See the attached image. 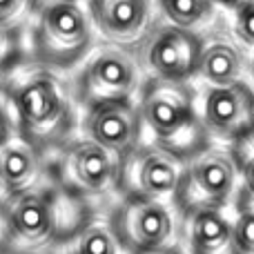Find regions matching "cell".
Segmentation results:
<instances>
[{
    "instance_id": "obj_1",
    "label": "cell",
    "mask_w": 254,
    "mask_h": 254,
    "mask_svg": "<svg viewBox=\"0 0 254 254\" xmlns=\"http://www.w3.org/2000/svg\"><path fill=\"white\" fill-rule=\"evenodd\" d=\"M0 89L16 134L36 149L52 156L74 138L78 105L63 74L27 58L0 80Z\"/></svg>"
},
{
    "instance_id": "obj_2",
    "label": "cell",
    "mask_w": 254,
    "mask_h": 254,
    "mask_svg": "<svg viewBox=\"0 0 254 254\" xmlns=\"http://www.w3.org/2000/svg\"><path fill=\"white\" fill-rule=\"evenodd\" d=\"M92 216V203L63 192L47 179L0 203V252L47 254L67 246Z\"/></svg>"
},
{
    "instance_id": "obj_3",
    "label": "cell",
    "mask_w": 254,
    "mask_h": 254,
    "mask_svg": "<svg viewBox=\"0 0 254 254\" xmlns=\"http://www.w3.org/2000/svg\"><path fill=\"white\" fill-rule=\"evenodd\" d=\"M136 107L143 129L154 136V145L174 154L183 163L210 147V136L194 107V96L183 83L147 80Z\"/></svg>"
},
{
    "instance_id": "obj_4",
    "label": "cell",
    "mask_w": 254,
    "mask_h": 254,
    "mask_svg": "<svg viewBox=\"0 0 254 254\" xmlns=\"http://www.w3.org/2000/svg\"><path fill=\"white\" fill-rule=\"evenodd\" d=\"M94 38L85 0H40L34 9L27 58L63 74L80 67L94 49Z\"/></svg>"
},
{
    "instance_id": "obj_5",
    "label": "cell",
    "mask_w": 254,
    "mask_h": 254,
    "mask_svg": "<svg viewBox=\"0 0 254 254\" xmlns=\"http://www.w3.org/2000/svg\"><path fill=\"white\" fill-rule=\"evenodd\" d=\"M123 158L85 136H74L49 156L47 179L63 192L92 203L119 192Z\"/></svg>"
},
{
    "instance_id": "obj_6",
    "label": "cell",
    "mask_w": 254,
    "mask_h": 254,
    "mask_svg": "<svg viewBox=\"0 0 254 254\" xmlns=\"http://www.w3.org/2000/svg\"><path fill=\"white\" fill-rule=\"evenodd\" d=\"M71 89L80 110L101 103L131 101L138 89V63L127 49L116 45L92 49L80 63Z\"/></svg>"
},
{
    "instance_id": "obj_7",
    "label": "cell",
    "mask_w": 254,
    "mask_h": 254,
    "mask_svg": "<svg viewBox=\"0 0 254 254\" xmlns=\"http://www.w3.org/2000/svg\"><path fill=\"white\" fill-rule=\"evenodd\" d=\"M112 232L125 254H152L174 248V212L165 201L123 196L107 216Z\"/></svg>"
},
{
    "instance_id": "obj_8",
    "label": "cell",
    "mask_w": 254,
    "mask_h": 254,
    "mask_svg": "<svg viewBox=\"0 0 254 254\" xmlns=\"http://www.w3.org/2000/svg\"><path fill=\"white\" fill-rule=\"evenodd\" d=\"M239 181V165L234 152L205 147L185 163L174 205L183 216L201 210H221L232 196Z\"/></svg>"
},
{
    "instance_id": "obj_9",
    "label": "cell",
    "mask_w": 254,
    "mask_h": 254,
    "mask_svg": "<svg viewBox=\"0 0 254 254\" xmlns=\"http://www.w3.org/2000/svg\"><path fill=\"white\" fill-rule=\"evenodd\" d=\"M185 163L158 145H143L127 154L121 165V196H143L154 201H172L179 192Z\"/></svg>"
},
{
    "instance_id": "obj_10",
    "label": "cell",
    "mask_w": 254,
    "mask_h": 254,
    "mask_svg": "<svg viewBox=\"0 0 254 254\" xmlns=\"http://www.w3.org/2000/svg\"><path fill=\"white\" fill-rule=\"evenodd\" d=\"M80 131L107 152L125 158L143 143V121L134 101L101 103L83 110Z\"/></svg>"
},
{
    "instance_id": "obj_11",
    "label": "cell",
    "mask_w": 254,
    "mask_h": 254,
    "mask_svg": "<svg viewBox=\"0 0 254 254\" xmlns=\"http://www.w3.org/2000/svg\"><path fill=\"white\" fill-rule=\"evenodd\" d=\"M201 40L188 29L161 27L140 45V63L152 69L154 78L183 83L198 69Z\"/></svg>"
},
{
    "instance_id": "obj_12",
    "label": "cell",
    "mask_w": 254,
    "mask_h": 254,
    "mask_svg": "<svg viewBox=\"0 0 254 254\" xmlns=\"http://www.w3.org/2000/svg\"><path fill=\"white\" fill-rule=\"evenodd\" d=\"M254 112V94L246 85L234 83L223 87H212L203 101L201 123L207 136H219L225 140L246 138Z\"/></svg>"
},
{
    "instance_id": "obj_13",
    "label": "cell",
    "mask_w": 254,
    "mask_h": 254,
    "mask_svg": "<svg viewBox=\"0 0 254 254\" xmlns=\"http://www.w3.org/2000/svg\"><path fill=\"white\" fill-rule=\"evenodd\" d=\"M94 31L110 45L131 47L143 40L149 22V0H85Z\"/></svg>"
},
{
    "instance_id": "obj_14",
    "label": "cell",
    "mask_w": 254,
    "mask_h": 254,
    "mask_svg": "<svg viewBox=\"0 0 254 254\" xmlns=\"http://www.w3.org/2000/svg\"><path fill=\"white\" fill-rule=\"evenodd\" d=\"M49 156L13 134L0 145V203L47 181Z\"/></svg>"
},
{
    "instance_id": "obj_15",
    "label": "cell",
    "mask_w": 254,
    "mask_h": 254,
    "mask_svg": "<svg viewBox=\"0 0 254 254\" xmlns=\"http://www.w3.org/2000/svg\"><path fill=\"white\" fill-rule=\"evenodd\" d=\"M190 219V250L192 254H241L234 241L232 221L221 210H201Z\"/></svg>"
},
{
    "instance_id": "obj_16",
    "label": "cell",
    "mask_w": 254,
    "mask_h": 254,
    "mask_svg": "<svg viewBox=\"0 0 254 254\" xmlns=\"http://www.w3.org/2000/svg\"><path fill=\"white\" fill-rule=\"evenodd\" d=\"M212 87H223V85L239 83V54L234 47L225 43H216L207 47L205 52L201 49V58H198V69Z\"/></svg>"
},
{
    "instance_id": "obj_17",
    "label": "cell",
    "mask_w": 254,
    "mask_h": 254,
    "mask_svg": "<svg viewBox=\"0 0 254 254\" xmlns=\"http://www.w3.org/2000/svg\"><path fill=\"white\" fill-rule=\"evenodd\" d=\"M65 248V254H125L107 219L101 216H92Z\"/></svg>"
},
{
    "instance_id": "obj_18",
    "label": "cell",
    "mask_w": 254,
    "mask_h": 254,
    "mask_svg": "<svg viewBox=\"0 0 254 254\" xmlns=\"http://www.w3.org/2000/svg\"><path fill=\"white\" fill-rule=\"evenodd\" d=\"M165 16L172 20V25L179 29L194 27L210 9V0H158Z\"/></svg>"
},
{
    "instance_id": "obj_19",
    "label": "cell",
    "mask_w": 254,
    "mask_h": 254,
    "mask_svg": "<svg viewBox=\"0 0 254 254\" xmlns=\"http://www.w3.org/2000/svg\"><path fill=\"white\" fill-rule=\"evenodd\" d=\"M27 61L22 29L0 27V80Z\"/></svg>"
},
{
    "instance_id": "obj_20",
    "label": "cell",
    "mask_w": 254,
    "mask_h": 254,
    "mask_svg": "<svg viewBox=\"0 0 254 254\" xmlns=\"http://www.w3.org/2000/svg\"><path fill=\"white\" fill-rule=\"evenodd\" d=\"M232 232L241 254H254V198L241 192L239 216L232 221Z\"/></svg>"
},
{
    "instance_id": "obj_21",
    "label": "cell",
    "mask_w": 254,
    "mask_h": 254,
    "mask_svg": "<svg viewBox=\"0 0 254 254\" xmlns=\"http://www.w3.org/2000/svg\"><path fill=\"white\" fill-rule=\"evenodd\" d=\"M36 0H0V27L22 29L25 20L34 16Z\"/></svg>"
},
{
    "instance_id": "obj_22",
    "label": "cell",
    "mask_w": 254,
    "mask_h": 254,
    "mask_svg": "<svg viewBox=\"0 0 254 254\" xmlns=\"http://www.w3.org/2000/svg\"><path fill=\"white\" fill-rule=\"evenodd\" d=\"M241 143H248V140H241ZM234 156H237L239 174L243 176V192H248L250 196H254V149L248 152L246 156H241V154H234Z\"/></svg>"
},
{
    "instance_id": "obj_23",
    "label": "cell",
    "mask_w": 254,
    "mask_h": 254,
    "mask_svg": "<svg viewBox=\"0 0 254 254\" xmlns=\"http://www.w3.org/2000/svg\"><path fill=\"white\" fill-rule=\"evenodd\" d=\"M239 34L248 43H254V4H248L239 11Z\"/></svg>"
},
{
    "instance_id": "obj_24",
    "label": "cell",
    "mask_w": 254,
    "mask_h": 254,
    "mask_svg": "<svg viewBox=\"0 0 254 254\" xmlns=\"http://www.w3.org/2000/svg\"><path fill=\"white\" fill-rule=\"evenodd\" d=\"M13 134H16V129H13L11 116H9V112H7V107H4V103H0V145H2L4 140L11 138Z\"/></svg>"
},
{
    "instance_id": "obj_25",
    "label": "cell",
    "mask_w": 254,
    "mask_h": 254,
    "mask_svg": "<svg viewBox=\"0 0 254 254\" xmlns=\"http://www.w3.org/2000/svg\"><path fill=\"white\" fill-rule=\"evenodd\" d=\"M243 140H248V143H254V112H252V119H250V127H248V134H246V138ZM241 143V140H239Z\"/></svg>"
},
{
    "instance_id": "obj_26",
    "label": "cell",
    "mask_w": 254,
    "mask_h": 254,
    "mask_svg": "<svg viewBox=\"0 0 254 254\" xmlns=\"http://www.w3.org/2000/svg\"><path fill=\"white\" fill-rule=\"evenodd\" d=\"M152 254H181V250H176V248H167V250H161V252H152Z\"/></svg>"
},
{
    "instance_id": "obj_27",
    "label": "cell",
    "mask_w": 254,
    "mask_h": 254,
    "mask_svg": "<svg viewBox=\"0 0 254 254\" xmlns=\"http://www.w3.org/2000/svg\"><path fill=\"white\" fill-rule=\"evenodd\" d=\"M216 2H223V4H237L239 0H216Z\"/></svg>"
},
{
    "instance_id": "obj_28",
    "label": "cell",
    "mask_w": 254,
    "mask_h": 254,
    "mask_svg": "<svg viewBox=\"0 0 254 254\" xmlns=\"http://www.w3.org/2000/svg\"><path fill=\"white\" fill-rule=\"evenodd\" d=\"M0 254H7V252H0Z\"/></svg>"
}]
</instances>
